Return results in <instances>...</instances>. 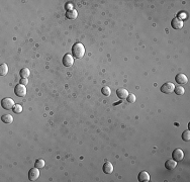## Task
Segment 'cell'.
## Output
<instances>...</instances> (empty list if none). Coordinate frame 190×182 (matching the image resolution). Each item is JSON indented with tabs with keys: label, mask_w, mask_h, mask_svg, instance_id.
<instances>
[{
	"label": "cell",
	"mask_w": 190,
	"mask_h": 182,
	"mask_svg": "<svg viewBox=\"0 0 190 182\" xmlns=\"http://www.w3.org/2000/svg\"><path fill=\"white\" fill-rule=\"evenodd\" d=\"M85 54V48L81 43H76L72 47V56L76 59H82Z\"/></svg>",
	"instance_id": "obj_1"
},
{
	"label": "cell",
	"mask_w": 190,
	"mask_h": 182,
	"mask_svg": "<svg viewBox=\"0 0 190 182\" xmlns=\"http://www.w3.org/2000/svg\"><path fill=\"white\" fill-rule=\"evenodd\" d=\"M15 103H14V100L11 99L9 97H5L1 100V106L6 110H10L14 107Z\"/></svg>",
	"instance_id": "obj_2"
},
{
	"label": "cell",
	"mask_w": 190,
	"mask_h": 182,
	"mask_svg": "<svg viewBox=\"0 0 190 182\" xmlns=\"http://www.w3.org/2000/svg\"><path fill=\"white\" fill-rule=\"evenodd\" d=\"M174 89H175V85L171 82L164 83L161 87V91L163 93H165V94H170V93L174 92Z\"/></svg>",
	"instance_id": "obj_3"
},
{
	"label": "cell",
	"mask_w": 190,
	"mask_h": 182,
	"mask_svg": "<svg viewBox=\"0 0 190 182\" xmlns=\"http://www.w3.org/2000/svg\"><path fill=\"white\" fill-rule=\"evenodd\" d=\"M14 93L17 95L18 97H23L26 95V88L25 85L23 84H18L14 87Z\"/></svg>",
	"instance_id": "obj_4"
},
{
	"label": "cell",
	"mask_w": 190,
	"mask_h": 182,
	"mask_svg": "<svg viewBox=\"0 0 190 182\" xmlns=\"http://www.w3.org/2000/svg\"><path fill=\"white\" fill-rule=\"evenodd\" d=\"M62 62H63V65L65 66V67H72L74 64V57L71 54H66L63 57Z\"/></svg>",
	"instance_id": "obj_5"
},
{
	"label": "cell",
	"mask_w": 190,
	"mask_h": 182,
	"mask_svg": "<svg viewBox=\"0 0 190 182\" xmlns=\"http://www.w3.org/2000/svg\"><path fill=\"white\" fill-rule=\"evenodd\" d=\"M172 158L173 160H175L176 162H179V161H182L184 158V152L182 151L181 149H175L172 153Z\"/></svg>",
	"instance_id": "obj_6"
},
{
	"label": "cell",
	"mask_w": 190,
	"mask_h": 182,
	"mask_svg": "<svg viewBox=\"0 0 190 182\" xmlns=\"http://www.w3.org/2000/svg\"><path fill=\"white\" fill-rule=\"evenodd\" d=\"M39 168H33L31 169L28 172V179L31 181H36V179H39Z\"/></svg>",
	"instance_id": "obj_7"
},
{
	"label": "cell",
	"mask_w": 190,
	"mask_h": 182,
	"mask_svg": "<svg viewBox=\"0 0 190 182\" xmlns=\"http://www.w3.org/2000/svg\"><path fill=\"white\" fill-rule=\"evenodd\" d=\"M184 25L183 23V20H181V19L179 18V17H175V18L172 19L171 21V26L174 29H180L182 28Z\"/></svg>",
	"instance_id": "obj_8"
},
{
	"label": "cell",
	"mask_w": 190,
	"mask_h": 182,
	"mask_svg": "<svg viewBox=\"0 0 190 182\" xmlns=\"http://www.w3.org/2000/svg\"><path fill=\"white\" fill-rule=\"evenodd\" d=\"M175 80H176V83H178V84H180V85L186 84V83L188 82V78H187V76L185 74H183V73H180V74L176 75Z\"/></svg>",
	"instance_id": "obj_9"
},
{
	"label": "cell",
	"mask_w": 190,
	"mask_h": 182,
	"mask_svg": "<svg viewBox=\"0 0 190 182\" xmlns=\"http://www.w3.org/2000/svg\"><path fill=\"white\" fill-rule=\"evenodd\" d=\"M102 170L105 174H111L113 172V165L111 164V162L106 161L104 164H103Z\"/></svg>",
	"instance_id": "obj_10"
},
{
	"label": "cell",
	"mask_w": 190,
	"mask_h": 182,
	"mask_svg": "<svg viewBox=\"0 0 190 182\" xmlns=\"http://www.w3.org/2000/svg\"><path fill=\"white\" fill-rule=\"evenodd\" d=\"M129 91L124 88H119V89L116 90V95L119 99H127V97L129 96Z\"/></svg>",
	"instance_id": "obj_11"
},
{
	"label": "cell",
	"mask_w": 190,
	"mask_h": 182,
	"mask_svg": "<svg viewBox=\"0 0 190 182\" xmlns=\"http://www.w3.org/2000/svg\"><path fill=\"white\" fill-rule=\"evenodd\" d=\"M138 179H139L140 182H149L150 181V175L147 171H142L139 173Z\"/></svg>",
	"instance_id": "obj_12"
},
{
	"label": "cell",
	"mask_w": 190,
	"mask_h": 182,
	"mask_svg": "<svg viewBox=\"0 0 190 182\" xmlns=\"http://www.w3.org/2000/svg\"><path fill=\"white\" fill-rule=\"evenodd\" d=\"M78 16V12L77 10H75V9H68L67 11H66V17H67L68 19H76Z\"/></svg>",
	"instance_id": "obj_13"
},
{
	"label": "cell",
	"mask_w": 190,
	"mask_h": 182,
	"mask_svg": "<svg viewBox=\"0 0 190 182\" xmlns=\"http://www.w3.org/2000/svg\"><path fill=\"white\" fill-rule=\"evenodd\" d=\"M176 166H177V162L173 159L168 160L166 163H165V167H166V169H168V170H173V169L176 168Z\"/></svg>",
	"instance_id": "obj_14"
},
{
	"label": "cell",
	"mask_w": 190,
	"mask_h": 182,
	"mask_svg": "<svg viewBox=\"0 0 190 182\" xmlns=\"http://www.w3.org/2000/svg\"><path fill=\"white\" fill-rule=\"evenodd\" d=\"M1 120L4 124H12V122H13V116H12L11 114H3L1 116Z\"/></svg>",
	"instance_id": "obj_15"
},
{
	"label": "cell",
	"mask_w": 190,
	"mask_h": 182,
	"mask_svg": "<svg viewBox=\"0 0 190 182\" xmlns=\"http://www.w3.org/2000/svg\"><path fill=\"white\" fill-rule=\"evenodd\" d=\"M8 73V66L6 64L0 65V76H5Z\"/></svg>",
	"instance_id": "obj_16"
},
{
	"label": "cell",
	"mask_w": 190,
	"mask_h": 182,
	"mask_svg": "<svg viewBox=\"0 0 190 182\" xmlns=\"http://www.w3.org/2000/svg\"><path fill=\"white\" fill-rule=\"evenodd\" d=\"M19 75H20L21 78H28V76L31 75V71H29V69H28V68H23L20 70Z\"/></svg>",
	"instance_id": "obj_17"
},
{
	"label": "cell",
	"mask_w": 190,
	"mask_h": 182,
	"mask_svg": "<svg viewBox=\"0 0 190 182\" xmlns=\"http://www.w3.org/2000/svg\"><path fill=\"white\" fill-rule=\"evenodd\" d=\"M101 92H102V94L104 95V96H109V95L111 94V90H110V88L108 87V86H104V87H102Z\"/></svg>",
	"instance_id": "obj_18"
},
{
	"label": "cell",
	"mask_w": 190,
	"mask_h": 182,
	"mask_svg": "<svg viewBox=\"0 0 190 182\" xmlns=\"http://www.w3.org/2000/svg\"><path fill=\"white\" fill-rule=\"evenodd\" d=\"M34 166H36V168H39V169L44 168V167H45V161H44L43 159H38L36 161V163H34Z\"/></svg>",
	"instance_id": "obj_19"
},
{
	"label": "cell",
	"mask_w": 190,
	"mask_h": 182,
	"mask_svg": "<svg viewBox=\"0 0 190 182\" xmlns=\"http://www.w3.org/2000/svg\"><path fill=\"white\" fill-rule=\"evenodd\" d=\"M12 110H13L14 114H21V112H23V106H21L20 104H15V105H14V107L12 108Z\"/></svg>",
	"instance_id": "obj_20"
},
{
	"label": "cell",
	"mask_w": 190,
	"mask_h": 182,
	"mask_svg": "<svg viewBox=\"0 0 190 182\" xmlns=\"http://www.w3.org/2000/svg\"><path fill=\"white\" fill-rule=\"evenodd\" d=\"M174 92L176 93L177 95H183L185 93V89L183 87H181V86H178V87H175Z\"/></svg>",
	"instance_id": "obj_21"
},
{
	"label": "cell",
	"mask_w": 190,
	"mask_h": 182,
	"mask_svg": "<svg viewBox=\"0 0 190 182\" xmlns=\"http://www.w3.org/2000/svg\"><path fill=\"white\" fill-rule=\"evenodd\" d=\"M182 140L185 142L190 141V131H185L183 134H182Z\"/></svg>",
	"instance_id": "obj_22"
},
{
	"label": "cell",
	"mask_w": 190,
	"mask_h": 182,
	"mask_svg": "<svg viewBox=\"0 0 190 182\" xmlns=\"http://www.w3.org/2000/svg\"><path fill=\"white\" fill-rule=\"evenodd\" d=\"M135 99H137V97H135V94H129V96L127 97V102H130V103H135Z\"/></svg>",
	"instance_id": "obj_23"
},
{
	"label": "cell",
	"mask_w": 190,
	"mask_h": 182,
	"mask_svg": "<svg viewBox=\"0 0 190 182\" xmlns=\"http://www.w3.org/2000/svg\"><path fill=\"white\" fill-rule=\"evenodd\" d=\"M19 83H20V84H23V85H26L28 83V78H21L20 81H19Z\"/></svg>",
	"instance_id": "obj_24"
}]
</instances>
